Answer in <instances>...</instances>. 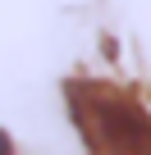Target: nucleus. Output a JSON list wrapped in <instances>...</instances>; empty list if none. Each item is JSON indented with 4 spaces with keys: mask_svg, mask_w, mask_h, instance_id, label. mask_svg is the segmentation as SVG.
Wrapping results in <instances>:
<instances>
[{
    "mask_svg": "<svg viewBox=\"0 0 151 155\" xmlns=\"http://www.w3.org/2000/svg\"><path fill=\"white\" fill-rule=\"evenodd\" d=\"M64 105L87 155H151V110L133 91L115 82L69 78Z\"/></svg>",
    "mask_w": 151,
    "mask_h": 155,
    "instance_id": "nucleus-1",
    "label": "nucleus"
},
{
    "mask_svg": "<svg viewBox=\"0 0 151 155\" xmlns=\"http://www.w3.org/2000/svg\"><path fill=\"white\" fill-rule=\"evenodd\" d=\"M0 155H14V141H9V132H0Z\"/></svg>",
    "mask_w": 151,
    "mask_h": 155,
    "instance_id": "nucleus-2",
    "label": "nucleus"
}]
</instances>
